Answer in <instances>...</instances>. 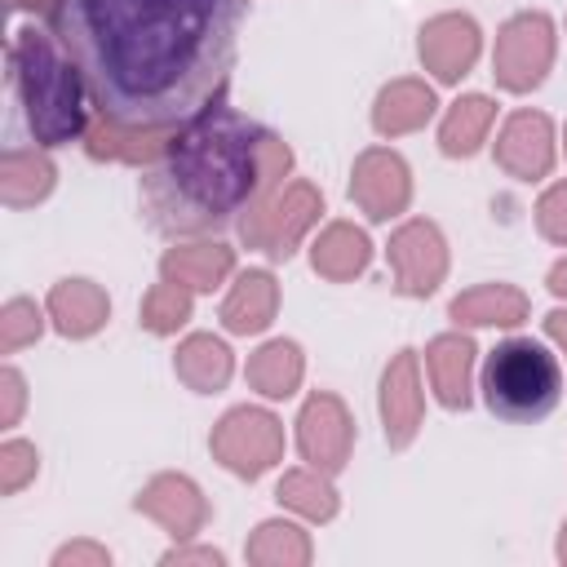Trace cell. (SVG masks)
I'll return each instance as SVG.
<instances>
[{
  "label": "cell",
  "instance_id": "1",
  "mask_svg": "<svg viewBox=\"0 0 567 567\" xmlns=\"http://www.w3.org/2000/svg\"><path fill=\"white\" fill-rule=\"evenodd\" d=\"M239 27L244 0H49V31L75 58L93 111L133 133L213 111L230 89Z\"/></svg>",
  "mask_w": 567,
  "mask_h": 567
},
{
  "label": "cell",
  "instance_id": "2",
  "mask_svg": "<svg viewBox=\"0 0 567 567\" xmlns=\"http://www.w3.org/2000/svg\"><path fill=\"white\" fill-rule=\"evenodd\" d=\"M270 133L217 102L164 146L142 177V204L159 235H217L252 204L261 186V146Z\"/></svg>",
  "mask_w": 567,
  "mask_h": 567
},
{
  "label": "cell",
  "instance_id": "3",
  "mask_svg": "<svg viewBox=\"0 0 567 567\" xmlns=\"http://www.w3.org/2000/svg\"><path fill=\"white\" fill-rule=\"evenodd\" d=\"M93 93L75 66V58L62 49V40L44 27H18L9 40V120L4 137L9 151L35 146L58 151L75 142L89 124Z\"/></svg>",
  "mask_w": 567,
  "mask_h": 567
},
{
  "label": "cell",
  "instance_id": "4",
  "mask_svg": "<svg viewBox=\"0 0 567 567\" xmlns=\"http://www.w3.org/2000/svg\"><path fill=\"white\" fill-rule=\"evenodd\" d=\"M483 408L509 425H536L563 403L558 354L536 337H505L478 363Z\"/></svg>",
  "mask_w": 567,
  "mask_h": 567
}]
</instances>
